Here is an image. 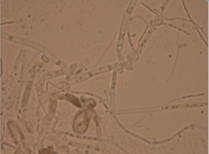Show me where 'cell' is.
Wrapping results in <instances>:
<instances>
[{
	"label": "cell",
	"mask_w": 209,
	"mask_h": 154,
	"mask_svg": "<svg viewBox=\"0 0 209 154\" xmlns=\"http://www.w3.org/2000/svg\"><path fill=\"white\" fill-rule=\"evenodd\" d=\"M40 154H51L53 153L50 151L49 150L45 149H42L40 150Z\"/></svg>",
	"instance_id": "3"
},
{
	"label": "cell",
	"mask_w": 209,
	"mask_h": 154,
	"mask_svg": "<svg viewBox=\"0 0 209 154\" xmlns=\"http://www.w3.org/2000/svg\"><path fill=\"white\" fill-rule=\"evenodd\" d=\"M66 99L72 103L77 106L80 108L81 107V105L79 102L78 99L73 96L69 94H67L66 95Z\"/></svg>",
	"instance_id": "2"
},
{
	"label": "cell",
	"mask_w": 209,
	"mask_h": 154,
	"mask_svg": "<svg viewBox=\"0 0 209 154\" xmlns=\"http://www.w3.org/2000/svg\"><path fill=\"white\" fill-rule=\"evenodd\" d=\"M87 111H80L75 116L73 121V128L76 132L82 134L87 130L91 117Z\"/></svg>",
	"instance_id": "1"
}]
</instances>
